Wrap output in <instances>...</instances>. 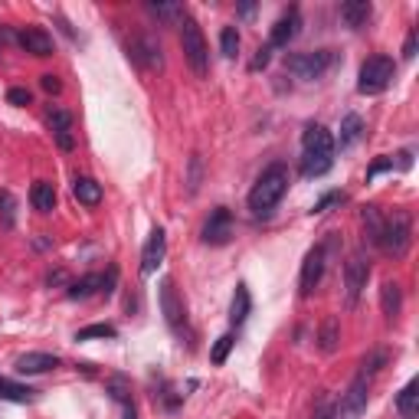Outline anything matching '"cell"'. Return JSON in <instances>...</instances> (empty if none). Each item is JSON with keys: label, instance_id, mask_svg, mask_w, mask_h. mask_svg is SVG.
I'll list each match as a JSON object with an SVG mask.
<instances>
[{"label": "cell", "instance_id": "cell-1", "mask_svg": "<svg viewBox=\"0 0 419 419\" xmlns=\"http://www.w3.org/2000/svg\"><path fill=\"white\" fill-rule=\"evenodd\" d=\"M285 190H289V167L282 161L269 164L262 174H259L256 187L249 190V210L252 216H269L275 206L282 203Z\"/></svg>", "mask_w": 419, "mask_h": 419}, {"label": "cell", "instance_id": "cell-2", "mask_svg": "<svg viewBox=\"0 0 419 419\" xmlns=\"http://www.w3.org/2000/svg\"><path fill=\"white\" fill-rule=\"evenodd\" d=\"M180 46H184V56H187L190 69L203 79L206 72H210V50H206L203 30H200V23L194 17L180 20Z\"/></svg>", "mask_w": 419, "mask_h": 419}, {"label": "cell", "instance_id": "cell-3", "mask_svg": "<svg viewBox=\"0 0 419 419\" xmlns=\"http://www.w3.org/2000/svg\"><path fill=\"white\" fill-rule=\"evenodd\" d=\"M396 76V62L390 56H370L364 66H360V76H357V92L360 95H380L390 89Z\"/></svg>", "mask_w": 419, "mask_h": 419}, {"label": "cell", "instance_id": "cell-4", "mask_svg": "<svg viewBox=\"0 0 419 419\" xmlns=\"http://www.w3.org/2000/svg\"><path fill=\"white\" fill-rule=\"evenodd\" d=\"M413 242V223H410V213H393L390 220H384V233H380V249L390 252L393 259H403L406 249Z\"/></svg>", "mask_w": 419, "mask_h": 419}, {"label": "cell", "instance_id": "cell-5", "mask_svg": "<svg viewBox=\"0 0 419 419\" xmlns=\"http://www.w3.org/2000/svg\"><path fill=\"white\" fill-rule=\"evenodd\" d=\"M331 50H315V52H291L285 56V69H289L295 79H305V82H315L328 72L331 66Z\"/></svg>", "mask_w": 419, "mask_h": 419}, {"label": "cell", "instance_id": "cell-6", "mask_svg": "<svg viewBox=\"0 0 419 419\" xmlns=\"http://www.w3.org/2000/svg\"><path fill=\"white\" fill-rule=\"evenodd\" d=\"M367 279H370V265L364 259V252H354L344 265V285H347V308H354L360 301V291L367 289Z\"/></svg>", "mask_w": 419, "mask_h": 419}, {"label": "cell", "instance_id": "cell-7", "mask_svg": "<svg viewBox=\"0 0 419 419\" xmlns=\"http://www.w3.org/2000/svg\"><path fill=\"white\" fill-rule=\"evenodd\" d=\"M161 311H164V321L171 331H180V328L187 325V311H184V301L177 295V285L174 279H164L161 282Z\"/></svg>", "mask_w": 419, "mask_h": 419}, {"label": "cell", "instance_id": "cell-8", "mask_svg": "<svg viewBox=\"0 0 419 419\" xmlns=\"http://www.w3.org/2000/svg\"><path fill=\"white\" fill-rule=\"evenodd\" d=\"M128 56L138 62L141 69L155 72V69L164 66V56H161V46H157L155 36H135L128 43Z\"/></svg>", "mask_w": 419, "mask_h": 419}, {"label": "cell", "instance_id": "cell-9", "mask_svg": "<svg viewBox=\"0 0 419 419\" xmlns=\"http://www.w3.org/2000/svg\"><path fill=\"white\" fill-rule=\"evenodd\" d=\"M230 236H233V213L226 206H216L203 226V242L206 246H223V242H230Z\"/></svg>", "mask_w": 419, "mask_h": 419}, {"label": "cell", "instance_id": "cell-10", "mask_svg": "<svg viewBox=\"0 0 419 419\" xmlns=\"http://www.w3.org/2000/svg\"><path fill=\"white\" fill-rule=\"evenodd\" d=\"M321 275H325V246H315L308 249V256L301 262V295H311L321 282Z\"/></svg>", "mask_w": 419, "mask_h": 419}, {"label": "cell", "instance_id": "cell-11", "mask_svg": "<svg viewBox=\"0 0 419 419\" xmlns=\"http://www.w3.org/2000/svg\"><path fill=\"white\" fill-rule=\"evenodd\" d=\"M164 249H167V236H164L161 226H155L145 242V252H141V275H145V279L157 272V265H161V259H164Z\"/></svg>", "mask_w": 419, "mask_h": 419}, {"label": "cell", "instance_id": "cell-12", "mask_svg": "<svg viewBox=\"0 0 419 419\" xmlns=\"http://www.w3.org/2000/svg\"><path fill=\"white\" fill-rule=\"evenodd\" d=\"M298 26H301V13L298 7H289L282 17L275 20L272 33H269V46H289L295 36H298Z\"/></svg>", "mask_w": 419, "mask_h": 419}, {"label": "cell", "instance_id": "cell-13", "mask_svg": "<svg viewBox=\"0 0 419 419\" xmlns=\"http://www.w3.org/2000/svg\"><path fill=\"white\" fill-rule=\"evenodd\" d=\"M60 367V357L56 354H46V351H30V354H20L13 370L20 376H33V374H46V370Z\"/></svg>", "mask_w": 419, "mask_h": 419}, {"label": "cell", "instance_id": "cell-14", "mask_svg": "<svg viewBox=\"0 0 419 419\" xmlns=\"http://www.w3.org/2000/svg\"><path fill=\"white\" fill-rule=\"evenodd\" d=\"M301 145H305V155H321V157H334V138L325 125H308L305 135H301Z\"/></svg>", "mask_w": 419, "mask_h": 419}, {"label": "cell", "instance_id": "cell-15", "mask_svg": "<svg viewBox=\"0 0 419 419\" xmlns=\"http://www.w3.org/2000/svg\"><path fill=\"white\" fill-rule=\"evenodd\" d=\"M367 410V376L357 374L354 376V384L347 386V393L341 396V413L344 416H360V413Z\"/></svg>", "mask_w": 419, "mask_h": 419}, {"label": "cell", "instance_id": "cell-16", "mask_svg": "<svg viewBox=\"0 0 419 419\" xmlns=\"http://www.w3.org/2000/svg\"><path fill=\"white\" fill-rule=\"evenodd\" d=\"M17 43L23 46L26 52H33V56H52L56 52V46H52V36L43 33V30H36V26H30V30H23V33L17 36Z\"/></svg>", "mask_w": 419, "mask_h": 419}, {"label": "cell", "instance_id": "cell-17", "mask_svg": "<svg viewBox=\"0 0 419 419\" xmlns=\"http://www.w3.org/2000/svg\"><path fill=\"white\" fill-rule=\"evenodd\" d=\"M370 13H374L370 0H347V4H341V20H344V26H351V30H360V26L370 20Z\"/></svg>", "mask_w": 419, "mask_h": 419}, {"label": "cell", "instance_id": "cell-18", "mask_svg": "<svg viewBox=\"0 0 419 419\" xmlns=\"http://www.w3.org/2000/svg\"><path fill=\"white\" fill-rule=\"evenodd\" d=\"M72 197L82 206H99L102 203V184L92 177H76L72 180Z\"/></svg>", "mask_w": 419, "mask_h": 419}, {"label": "cell", "instance_id": "cell-19", "mask_svg": "<svg viewBox=\"0 0 419 419\" xmlns=\"http://www.w3.org/2000/svg\"><path fill=\"white\" fill-rule=\"evenodd\" d=\"M337 344H341V321H337V315H328L318 331V347H321V354H334Z\"/></svg>", "mask_w": 419, "mask_h": 419}, {"label": "cell", "instance_id": "cell-20", "mask_svg": "<svg viewBox=\"0 0 419 419\" xmlns=\"http://www.w3.org/2000/svg\"><path fill=\"white\" fill-rule=\"evenodd\" d=\"M396 413L403 419H419V380H410V384L400 390L396 396Z\"/></svg>", "mask_w": 419, "mask_h": 419}, {"label": "cell", "instance_id": "cell-21", "mask_svg": "<svg viewBox=\"0 0 419 419\" xmlns=\"http://www.w3.org/2000/svg\"><path fill=\"white\" fill-rule=\"evenodd\" d=\"M30 200H33L36 213H52L56 210V187L46 184V180H36L33 190H30Z\"/></svg>", "mask_w": 419, "mask_h": 419}, {"label": "cell", "instance_id": "cell-22", "mask_svg": "<svg viewBox=\"0 0 419 419\" xmlns=\"http://www.w3.org/2000/svg\"><path fill=\"white\" fill-rule=\"evenodd\" d=\"M380 305H384V315L390 318V321H396L403 311V289L396 282H384V289H380Z\"/></svg>", "mask_w": 419, "mask_h": 419}, {"label": "cell", "instance_id": "cell-23", "mask_svg": "<svg viewBox=\"0 0 419 419\" xmlns=\"http://www.w3.org/2000/svg\"><path fill=\"white\" fill-rule=\"evenodd\" d=\"M249 311H252V298H249V289H246V285H236V291H233V301H230V321L240 328L242 321L249 318Z\"/></svg>", "mask_w": 419, "mask_h": 419}, {"label": "cell", "instance_id": "cell-24", "mask_svg": "<svg viewBox=\"0 0 419 419\" xmlns=\"http://www.w3.org/2000/svg\"><path fill=\"white\" fill-rule=\"evenodd\" d=\"M95 291H102V275H82L79 282H69V298L72 301H82L89 298V295H95Z\"/></svg>", "mask_w": 419, "mask_h": 419}, {"label": "cell", "instance_id": "cell-25", "mask_svg": "<svg viewBox=\"0 0 419 419\" xmlns=\"http://www.w3.org/2000/svg\"><path fill=\"white\" fill-rule=\"evenodd\" d=\"M46 128L52 131V135H62V131H72V115H69L66 108H56V105H50L43 115Z\"/></svg>", "mask_w": 419, "mask_h": 419}, {"label": "cell", "instance_id": "cell-26", "mask_svg": "<svg viewBox=\"0 0 419 419\" xmlns=\"http://www.w3.org/2000/svg\"><path fill=\"white\" fill-rule=\"evenodd\" d=\"M0 396H4V400H13V403H30V400H36V390L0 376Z\"/></svg>", "mask_w": 419, "mask_h": 419}, {"label": "cell", "instance_id": "cell-27", "mask_svg": "<svg viewBox=\"0 0 419 419\" xmlns=\"http://www.w3.org/2000/svg\"><path fill=\"white\" fill-rule=\"evenodd\" d=\"M331 167H334V157H321V155L301 157V174H305V177H325Z\"/></svg>", "mask_w": 419, "mask_h": 419}, {"label": "cell", "instance_id": "cell-28", "mask_svg": "<svg viewBox=\"0 0 419 419\" xmlns=\"http://www.w3.org/2000/svg\"><path fill=\"white\" fill-rule=\"evenodd\" d=\"M360 220H364V230H367V240L380 246V233H384V216H380V210H376V206H364V213H360Z\"/></svg>", "mask_w": 419, "mask_h": 419}, {"label": "cell", "instance_id": "cell-29", "mask_svg": "<svg viewBox=\"0 0 419 419\" xmlns=\"http://www.w3.org/2000/svg\"><path fill=\"white\" fill-rule=\"evenodd\" d=\"M360 135H364V121H360V115H347V118L341 121V147L357 145Z\"/></svg>", "mask_w": 419, "mask_h": 419}, {"label": "cell", "instance_id": "cell-30", "mask_svg": "<svg viewBox=\"0 0 419 419\" xmlns=\"http://www.w3.org/2000/svg\"><path fill=\"white\" fill-rule=\"evenodd\" d=\"M200 184H203V157L190 155V161H187V194L190 197H197Z\"/></svg>", "mask_w": 419, "mask_h": 419}, {"label": "cell", "instance_id": "cell-31", "mask_svg": "<svg viewBox=\"0 0 419 419\" xmlns=\"http://www.w3.org/2000/svg\"><path fill=\"white\" fill-rule=\"evenodd\" d=\"M233 344H236V337H233L230 331H226V334H220V337H216L213 351H210V360H213L216 367H220V364H226V357H230V351H233Z\"/></svg>", "mask_w": 419, "mask_h": 419}, {"label": "cell", "instance_id": "cell-32", "mask_svg": "<svg viewBox=\"0 0 419 419\" xmlns=\"http://www.w3.org/2000/svg\"><path fill=\"white\" fill-rule=\"evenodd\" d=\"M0 216H4V226L13 230V223H17V200L10 190H0Z\"/></svg>", "mask_w": 419, "mask_h": 419}, {"label": "cell", "instance_id": "cell-33", "mask_svg": "<svg viewBox=\"0 0 419 419\" xmlns=\"http://www.w3.org/2000/svg\"><path fill=\"white\" fill-rule=\"evenodd\" d=\"M220 50H223V56H226V60H233V56L240 52V33H236V26H223Z\"/></svg>", "mask_w": 419, "mask_h": 419}, {"label": "cell", "instance_id": "cell-34", "mask_svg": "<svg viewBox=\"0 0 419 419\" xmlns=\"http://www.w3.org/2000/svg\"><path fill=\"white\" fill-rule=\"evenodd\" d=\"M95 337H118V331L111 325H89L82 331H76V341H95Z\"/></svg>", "mask_w": 419, "mask_h": 419}, {"label": "cell", "instance_id": "cell-35", "mask_svg": "<svg viewBox=\"0 0 419 419\" xmlns=\"http://www.w3.org/2000/svg\"><path fill=\"white\" fill-rule=\"evenodd\" d=\"M147 10H151L155 17L167 20V23H177V20H184V13H180L177 4H147Z\"/></svg>", "mask_w": 419, "mask_h": 419}, {"label": "cell", "instance_id": "cell-36", "mask_svg": "<svg viewBox=\"0 0 419 419\" xmlns=\"http://www.w3.org/2000/svg\"><path fill=\"white\" fill-rule=\"evenodd\" d=\"M384 364H386V354H380V351H376V354H370V357L364 360V370H360V374H364V376H370V374H376V370L384 367Z\"/></svg>", "mask_w": 419, "mask_h": 419}, {"label": "cell", "instance_id": "cell-37", "mask_svg": "<svg viewBox=\"0 0 419 419\" xmlns=\"http://www.w3.org/2000/svg\"><path fill=\"white\" fill-rule=\"evenodd\" d=\"M7 102H10V105H20V108H23V105L33 102V95H30V89H10V92H7Z\"/></svg>", "mask_w": 419, "mask_h": 419}, {"label": "cell", "instance_id": "cell-38", "mask_svg": "<svg viewBox=\"0 0 419 419\" xmlns=\"http://www.w3.org/2000/svg\"><path fill=\"white\" fill-rule=\"evenodd\" d=\"M315 419H337V406L331 400H321L315 410Z\"/></svg>", "mask_w": 419, "mask_h": 419}, {"label": "cell", "instance_id": "cell-39", "mask_svg": "<svg viewBox=\"0 0 419 419\" xmlns=\"http://www.w3.org/2000/svg\"><path fill=\"white\" fill-rule=\"evenodd\" d=\"M341 200H344V194H337V190H334V194H328V197H321V200H318V203H315V210H311V213H325L328 206L341 203Z\"/></svg>", "mask_w": 419, "mask_h": 419}, {"label": "cell", "instance_id": "cell-40", "mask_svg": "<svg viewBox=\"0 0 419 419\" xmlns=\"http://www.w3.org/2000/svg\"><path fill=\"white\" fill-rule=\"evenodd\" d=\"M115 282H118V269H115V265H108V272L102 275V291H105V295H111V291H115Z\"/></svg>", "mask_w": 419, "mask_h": 419}, {"label": "cell", "instance_id": "cell-41", "mask_svg": "<svg viewBox=\"0 0 419 419\" xmlns=\"http://www.w3.org/2000/svg\"><path fill=\"white\" fill-rule=\"evenodd\" d=\"M269 60H272V46H262V50L256 52V60H252V69H256V72L259 69H265L269 66Z\"/></svg>", "mask_w": 419, "mask_h": 419}, {"label": "cell", "instance_id": "cell-42", "mask_svg": "<svg viewBox=\"0 0 419 419\" xmlns=\"http://www.w3.org/2000/svg\"><path fill=\"white\" fill-rule=\"evenodd\" d=\"M416 43H419V36H416V30H413V33L406 36V43H403V56H406V60L416 56Z\"/></svg>", "mask_w": 419, "mask_h": 419}, {"label": "cell", "instance_id": "cell-43", "mask_svg": "<svg viewBox=\"0 0 419 419\" xmlns=\"http://www.w3.org/2000/svg\"><path fill=\"white\" fill-rule=\"evenodd\" d=\"M40 86H43L46 89V92H60V79H56V76H52V72H46V76H40Z\"/></svg>", "mask_w": 419, "mask_h": 419}, {"label": "cell", "instance_id": "cell-44", "mask_svg": "<svg viewBox=\"0 0 419 419\" xmlns=\"http://www.w3.org/2000/svg\"><path fill=\"white\" fill-rule=\"evenodd\" d=\"M56 145H60L62 151H72V147H76V138H72V131H62V135H56Z\"/></svg>", "mask_w": 419, "mask_h": 419}, {"label": "cell", "instance_id": "cell-45", "mask_svg": "<svg viewBox=\"0 0 419 419\" xmlns=\"http://www.w3.org/2000/svg\"><path fill=\"white\" fill-rule=\"evenodd\" d=\"M390 167H393V161H390V157H380V161H374V167L367 171V177H376L380 171H390Z\"/></svg>", "mask_w": 419, "mask_h": 419}, {"label": "cell", "instance_id": "cell-46", "mask_svg": "<svg viewBox=\"0 0 419 419\" xmlns=\"http://www.w3.org/2000/svg\"><path fill=\"white\" fill-rule=\"evenodd\" d=\"M46 282H50V285H66V272H62V269H56V272L46 275Z\"/></svg>", "mask_w": 419, "mask_h": 419}, {"label": "cell", "instance_id": "cell-47", "mask_svg": "<svg viewBox=\"0 0 419 419\" xmlns=\"http://www.w3.org/2000/svg\"><path fill=\"white\" fill-rule=\"evenodd\" d=\"M410 164H413V155H410V151H403V155H400V167H403V171H410Z\"/></svg>", "mask_w": 419, "mask_h": 419}, {"label": "cell", "instance_id": "cell-48", "mask_svg": "<svg viewBox=\"0 0 419 419\" xmlns=\"http://www.w3.org/2000/svg\"><path fill=\"white\" fill-rule=\"evenodd\" d=\"M252 10H256V4H242L240 13H242V17H252Z\"/></svg>", "mask_w": 419, "mask_h": 419}, {"label": "cell", "instance_id": "cell-49", "mask_svg": "<svg viewBox=\"0 0 419 419\" xmlns=\"http://www.w3.org/2000/svg\"><path fill=\"white\" fill-rule=\"evenodd\" d=\"M121 419H138V410H135V406H131V403H128V406H125V416H121Z\"/></svg>", "mask_w": 419, "mask_h": 419}, {"label": "cell", "instance_id": "cell-50", "mask_svg": "<svg viewBox=\"0 0 419 419\" xmlns=\"http://www.w3.org/2000/svg\"><path fill=\"white\" fill-rule=\"evenodd\" d=\"M0 40H13V33H10V30H4V26H0Z\"/></svg>", "mask_w": 419, "mask_h": 419}]
</instances>
